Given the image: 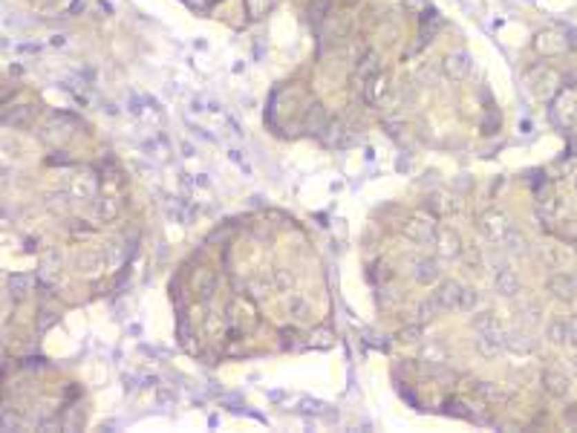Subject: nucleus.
Listing matches in <instances>:
<instances>
[{"mask_svg": "<svg viewBox=\"0 0 577 433\" xmlns=\"http://www.w3.org/2000/svg\"><path fill=\"white\" fill-rule=\"evenodd\" d=\"M471 327L476 332V349H479V356L496 358L505 349V329L500 327V320H496L493 312H479V315H473Z\"/></svg>", "mask_w": 577, "mask_h": 433, "instance_id": "f257e3e1", "label": "nucleus"}, {"mask_svg": "<svg viewBox=\"0 0 577 433\" xmlns=\"http://www.w3.org/2000/svg\"><path fill=\"white\" fill-rule=\"evenodd\" d=\"M479 231H482V237L488 240V243H496L500 246L502 243V237L508 234V229H511V222H508V217L502 214V211H496V208H488V211H482L479 214Z\"/></svg>", "mask_w": 577, "mask_h": 433, "instance_id": "f03ea898", "label": "nucleus"}, {"mask_svg": "<svg viewBox=\"0 0 577 433\" xmlns=\"http://www.w3.org/2000/svg\"><path fill=\"white\" fill-rule=\"evenodd\" d=\"M439 226L430 214H413L404 222V237L413 240V243H436Z\"/></svg>", "mask_w": 577, "mask_h": 433, "instance_id": "7ed1b4c3", "label": "nucleus"}, {"mask_svg": "<svg viewBox=\"0 0 577 433\" xmlns=\"http://www.w3.org/2000/svg\"><path fill=\"white\" fill-rule=\"evenodd\" d=\"M571 41L566 38V32H540L534 38V50L542 55V58H554V55H563L569 52Z\"/></svg>", "mask_w": 577, "mask_h": 433, "instance_id": "20e7f679", "label": "nucleus"}, {"mask_svg": "<svg viewBox=\"0 0 577 433\" xmlns=\"http://www.w3.org/2000/svg\"><path fill=\"white\" fill-rule=\"evenodd\" d=\"M442 75L451 78V81H464L471 75V55L464 50H456V52H447L442 58Z\"/></svg>", "mask_w": 577, "mask_h": 433, "instance_id": "39448f33", "label": "nucleus"}, {"mask_svg": "<svg viewBox=\"0 0 577 433\" xmlns=\"http://www.w3.org/2000/svg\"><path fill=\"white\" fill-rule=\"evenodd\" d=\"M433 246H436V254L442 260H459L462 258V237L453 229H439L436 243Z\"/></svg>", "mask_w": 577, "mask_h": 433, "instance_id": "423d86ee", "label": "nucleus"}, {"mask_svg": "<svg viewBox=\"0 0 577 433\" xmlns=\"http://www.w3.org/2000/svg\"><path fill=\"white\" fill-rule=\"evenodd\" d=\"M549 292L557 298V300H566L571 303L577 298V278L569 275V271H554L549 278Z\"/></svg>", "mask_w": 577, "mask_h": 433, "instance_id": "0eeeda50", "label": "nucleus"}, {"mask_svg": "<svg viewBox=\"0 0 577 433\" xmlns=\"http://www.w3.org/2000/svg\"><path fill=\"white\" fill-rule=\"evenodd\" d=\"M61 266H63V258L58 249H46L41 254V263H38V280L43 283H55L61 278Z\"/></svg>", "mask_w": 577, "mask_h": 433, "instance_id": "6e6552de", "label": "nucleus"}, {"mask_svg": "<svg viewBox=\"0 0 577 433\" xmlns=\"http://www.w3.org/2000/svg\"><path fill=\"white\" fill-rule=\"evenodd\" d=\"M505 349L514 352V356H531L537 349V338L525 329H511V332H505Z\"/></svg>", "mask_w": 577, "mask_h": 433, "instance_id": "1a4fd4ad", "label": "nucleus"}, {"mask_svg": "<svg viewBox=\"0 0 577 433\" xmlns=\"http://www.w3.org/2000/svg\"><path fill=\"white\" fill-rule=\"evenodd\" d=\"M413 278L419 286H433V283H439L442 280V266L436 258H419L413 266Z\"/></svg>", "mask_w": 577, "mask_h": 433, "instance_id": "9d476101", "label": "nucleus"}, {"mask_svg": "<svg viewBox=\"0 0 577 433\" xmlns=\"http://www.w3.org/2000/svg\"><path fill=\"white\" fill-rule=\"evenodd\" d=\"M436 300L442 312H451V309H459V295H462V283L459 280H439V289L436 292Z\"/></svg>", "mask_w": 577, "mask_h": 433, "instance_id": "9b49d317", "label": "nucleus"}, {"mask_svg": "<svg viewBox=\"0 0 577 433\" xmlns=\"http://www.w3.org/2000/svg\"><path fill=\"white\" fill-rule=\"evenodd\" d=\"M390 90H393L390 75H387V73H375V75L370 78V84H366L364 99H366V104H381V102L390 95Z\"/></svg>", "mask_w": 577, "mask_h": 433, "instance_id": "f8f14e48", "label": "nucleus"}, {"mask_svg": "<svg viewBox=\"0 0 577 433\" xmlns=\"http://www.w3.org/2000/svg\"><path fill=\"white\" fill-rule=\"evenodd\" d=\"M70 194L75 197V200H84V202H90V200H95V194H99V185H95V176L92 173H75L72 176V182H70Z\"/></svg>", "mask_w": 577, "mask_h": 433, "instance_id": "ddd939ff", "label": "nucleus"}, {"mask_svg": "<svg viewBox=\"0 0 577 433\" xmlns=\"http://www.w3.org/2000/svg\"><path fill=\"white\" fill-rule=\"evenodd\" d=\"M493 292L500 295V298H514L520 295V278L514 275V269H500L493 275Z\"/></svg>", "mask_w": 577, "mask_h": 433, "instance_id": "4468645a", "label": "nucleus"}, {"mask_svg": "<svg viewBox=\"0 0 577 433\" xmlns=\"http://www.w3.org/2000/svg\"><path fill=\"white\" fill-rule=\"evenodd\" d=\"M574 320H566V318H554L551 324L546 327V338L551 341V344H557V347H563V344H571V338H574Z\"/></svg>", "mask_w": 577, "mask_h": 433, "instance_id": "2eb2a0df", "label": "nucleus"}, {"mask_svg": "<svg viewBox=\"0 0 577 433\" xmlns=\"http://www.w3.org/2000/svg\"><path fill=\"white\" fill-rule=\"evenodd\" d=\"M542 387H546V393L554 396V398H566L571 393V381L560 370H546L542 373Z\"/></svg>", "mask_w": 577, "mask_h": 433, "instance_id": "dca6fc26", "label": "nucleus"}, {"mask_svg": "<svg viewBox=\"0 0 577 433\" xmlns=\"http://www.w3.org/2000/svg\"><path fill=\"white\" fill-rule=\"evenodd\" d=\"M101 269H107V263H104L101 254H95V251H81L75 258V271L84 275V278H95Z\"/></svg>", "mask_w": 577, "mask_h": 433, "instance_id": "f3484780", "label": "nucleus"}, {"mask_svg": "<svg viewBox=\"0 0 577 433\" xmlns=\"http://www.w3.org/2000/svg\"><path fill=\"white\" fill-rule=\"evenodd\" d=\"M500 249L511 258H520V254H528V237L520 231V229H508V234L502 237Z\"/></svg>", "mask_w": 577, "mask_h": 433, "instance_id": "a211bd4d", "label": "nucleus"}, {"mask_svg": "<svg viewBox=\"0 0 577 433\" xmlns=\"http://www.w3.org/2000/svg\"><path fill=\"white\" fill-rule=\"evenodd\" d=\"M303 122H306V131H309V133H324L326 127H329V116H326L324 104L315 102V104L306 110V116H303Z\"/></svg>", "mask_w": 577, "mask_h": 433, "instance_id": "6ab92c4d", "label": "nucleus"}, {"mask_svg": "<svg viewBox=\"0 0 577 433\" xmlns=\"http://www.w3.org/2000/svg\"><path fill=\"white\" fill-rule=\"evenodd\" d=\"M72 127H75V124H72L67 116H52V119H50V124L43 127V139H50V142H55V139H58V142H63V139H67V136L72 133Z\"/></svg>", "mask_w": 577, "mask_h": 433, "instance_id": "aec40b11", "label": "nucleus"}, {"mask_svg": "<svg viewBox=\"0 0 577 433\" xmlns=\"http://www.w3.org/2000/svg\"><path fill=\"white\" fill-rule=\"evenodd\" d=\"M32 116H35V113H32L29 104H14V107H9L3 113V124L6 127H29Z\"/></svg>", "mask_w": 577, "mask_h": 433, "instance_id": "412c9836", "label": "nucleus"}, {"mask_svg": "<svg viewBox=\"0 0 577 433\" xmlns=\"http://www.w3.org/2000/svg\"><path fill=\"white\" fill-rule=\"evenodd\" d=\"M194 289L199 292V300H211L214 289H217L214 271H211V269H197V275H194Z\"/></svg>", "mask_w": 577, "mask_h": 433, "instance_id": "4be33fe9", "label": "nucleus"}, {"mask_svg": "<svg viewBox=\"0 0 577 433\" xmlns=\"http://www.w3.org/2000/svg\"><path fill=\"white\" fill-rule=\"evenodd\" d=\"M537 75H540V81H534V78H528V84L534 87V93L540 95V99H549L551 90H554V81H557V75L549 70V67H537Z\"/></svg>", "mask_w": 577, "mask_h": 433, "instance_id": "5701e85b", "label": "nucleus"}, {"mask_svg": "<svg viewBox=\"0 0 577 433\" xmlns=\"http://www.w3.org/2000/svg\"><path fill=\"white\" fill-rule=\"evenodd\" d=\"M473 393H476L479 398H485V402H491V405L505 402V393L496 387L493 381H473Z\"/></svg>", "mask_w": 577, "mask_h": 433, "instance_id": "b1692460", "label": "nucleus"}, {"mask_svg": "<svg viewBox=\"0 0 577 433\" xmlns=\"http://www.w3.org/2000/svg\"><path fill=\"white\" fill-rule=\"evenodd\" d=\"M439 312H442V307H439L436 295H430V298L419 300V307H415V315H419L422 324H430V320H436V318H439Z\"/></svg>", "mask_w": 577, "mask_h": 433, "instance_id": "393cba45", "label": "nucleus"}, {"mask_svg": "<svg viewBox=\"0 0 577 433\" xmlns=\"http://www.w3.org/2000/svg\"><path fill=\"white\" fill-rule=\"evenodd\" d=\"M101 258H104L107 269H119L124 263V249L116 243V240H110V243H104V249H101Z\"/></svg>", "mask_w": 577, "mask_h": 433, "instance_id": "a878e982", "label": "nucleus"}, {"mask_svg": "<svg viewBox=\"0 0 577 433\" xmlns=\"http://www.w3.org/2000/svg\"><path fill=\"white\" fill-rule=\"evenodd\" d=\"M6 289H9L12 298H26L29 289H32V278H29V275H9Z\"/></svg>", "mask_w": 577, "mask_h": 433, "instance_id": "bb28decb", "label": "nucleus"}, {"mask_svg": "<svg viewBox=\"0 0 577 433\" xmlns=\"http://www.w3.org/2000/svg\"><path fill=\"white\" fill-rule=\"evenodd\" d=\"M329 131H332V133H326V142H329V144H335V148H344V144H349V142H352V133H349V127H346L344 122L329 124Z\"/></svg>", "mask_w": 577, "mask_h": 433, "instance_id": "cd10ccee", "label": "nucleus"}, {"mask_svg": "<svg viewBox=\"0 0 577 433\" xmlns=\"http://www.w3.org/2000/svg\"><path fill=\"white\" fill-rule=\"evenodd\" d=\"M119 211H121V205H119L116 197H104V200L99 202V220H101V222H113V220H119Z\"/></svg>", "mask_w": 577, "mask_h": 433, "instance_id": "c85d7f7f", "label": "nucleus"}, {"mask_svg": "<svg viewBox=\"0 0 577 433\" xmlns=\"http://www.w3.org/2000/svg\"><path fill=\"white\" fill-rule=\"evenodd\" d=\"M375 73H381L378 55H375V52H366V55L358 61V78H373Z\"/></svg>", "mask_w": 577, "mask_h": 433, "instance_id": "c756f323", "label": "nucleus"}, {"mask_svg": "<svg viewBox=\"0 0 577 433\" xmlns=\"http://www.w3.org/2000/svg\"><path fill=\"white\" fill-rule=\"evenodd\" d=\"M70 205V194L67 191H52V194H46V208H50L52 214H63Z\"/></svg>", "mask_w": 577, "mask_h": 433, "instance_id": "7c9ffc66", "label": "nucleus"}, {"mask_svg": "<svg viewBox=\"0 0 577 433\" xmlns=\"http://www.w3.org/2000/svg\"><path fill=\"white\" fill-rule=\"evenodd\" d=\"M479 307V292L473 286H462V295H459V312H473Z\"/></svg>", "mask_w": 577, "mask_h": 433, "instance_id": "2f4dec72", "label": "nucleus"}, {"mask_svg": "<svg viewBox=\"0 0 577 433\" xmlns=\"http://www.w3.org/2000/svg\"><path fill=\"white\" fill-rule=\"evenodd\" d=\"M288 315L295 320H306L309 318V303L303 298H288Z\"/></svg>", "mask_w": 577, "mask_h": 433, "instance_id": "473e14b6", "label": "nucleus"}, {"mask_svg": "<svg viewBox=\"0 0 577 433\" xmlns=\"http://www.w3.org/2000/svg\"><path fill=\"white\" fill-rule=\"evenodd\" d=\"M422 320L419 324H410V327H402L398 329V341H404V344H415V341H422Z\"/></svg>", "mask_w": 577, "mask_h": 433, "instance_id": "72a5a7b5", "label": "nucleus"}, {"mask_svg": "<svg viewBox=\"0 0 577 433\" xmlns=\"http://www.w3.org/2000/svg\"><path fill=\"white\" fill-rule=\"evenodd\" d=\"M439 26H442V18H439L436 12H430L427 18L422 21V35H424V41H433V35L439 32Z\"/></svg>", "mask_w": 577, "mask_h": 433, "instance_id": "f704fd0d", "label": "nucleus"}, {"mask_svg": "<svg viewBox=\"0 0 577 433\" xmlns=\"http://www.w3.org/2000/svg\"><path fill=\"white\" fill-rule=\"evenodd\" d=\"M329 12V0H312L309 3V18L312 21H324Z\"/></svg>", "mask_w": 577, "mask_h": 433, "instance_id": "c9c22d12", "label": "nucleus"}, {"mask_svg": "<svg viewBox=\"0 0 577 433\" xmlns=\"http://www.w3.org/2000/svg\"><path fill=\"white\" fill-rule=\"evenodd\" d=\"M58 324V312H50V309H43L41 315H38V329L41 332H46L50 327H55Z\"/></svg>", "mask_w": 577, "mask_h": 433, "instance_id": "e433bc0d", "label": "nucleus"}, {"mask_svg": "<svg viewBox=\"0 0 577 433\" xmlns=\"http://www.w3.org/2000/svg\"><path fill=\"white\" fill-rule=\"evenodd\" d=\"M444 407H447V413L462 416V419H471V413H468V410H462L464 405H462V402H456V398H451V402H444Z\"/></svg>", "mask_w": 577, "mask_h": 433, "instance_id": "4c0bfd02", "label": "nucleus"}, {"mask_svg": "<svg viewBox=\"0 0 577 433\" xmlns=\"http://www.w3.org/2000/svg\"><path fill=\"white\" fill-rule=\"evenodd\" d=\"M275 283H277V289H288V286H292V275H286L283 269H277L275 271Z\"/></svg>", "mask_w": 577, "mask_h": 433, "instance_id": "58836bf2", "label": "nucleus"}, {"mask_svg": "<svg viewBox=\"0 0 577 433\" xmlns=\"http://www.w3.org/2000/svg\"><path fill=\"white\" fill-rule=\"evenodd\" d=\"M407 12H427V0H404Z\"/></svg>", "mask_w": 577, "mask_h": 433, "instance_id": "ea45409f", "label": "nucleus"}, {"mask_svg": "<svg viewBox=\"0 0 577 433\" xmlns=\"http://www.w3.org/2000/svg\"><path fill=\"white\" fill-rule=\"evenodd\" d=\"M571 367H574V370H577V356H574V358H571Z\"/></svg>", "mask_w": 577, "mask_h": 433, "instance_id": "a19ab883", "label": "nucleus"}, {"mask_svg": "<svg viewBox=\"0 0 577 433\" xmlns=\"http://www.w3.org/2000/svg\"><path fill=\"white\" fill-rule=\"evenodd\" d=\"M574 194H577V176H574Z\"/></svg>", "mask_w": 577, "mask_h": 433, "instance_id": "79ce46f5", "label": "nucleus"}, {"mask_svg": "<svg viewBox=\"0 0 577 433\" xmlns=\"http://www.w3.org/2000/svg\"><path fill=\"white\" fill-rule=\"evenodd\" d=\"M41 3H46V0H41Z\"/></svg>", "mask_w": 577, "mask_h": 433, "instance_id": "37998d69", "label": "nucleus"}]
</instances>
